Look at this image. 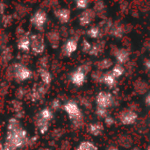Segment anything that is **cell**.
I'll return each mask as SVG.
<instances>
[{
    "instance_id": "cell-13",
    "label": "cell",
    "mask_w": 150,
    "mask_h": 150,
    "mask_svg": "<svg viewBox=\"0 0 150 150\" xmlns=\"http://www.w3.org/2000/svg\"><path fill=\"white\" fill-rule=\"evenodd\" d=\"M46 93H47L46 85H44V84L34 85L30 93L31 100L33 102H37L38 100H40L45 96Z\"/></svg>"
},
{
    "instance_id": "cell-27",
    "label": "cell",
    "mask_w": 150,
    "mask_h": 150,
    "mask_svg": "<svg viewBox=\"0 0 150 150\" xmlns=\"http://www.w3.org/2000/svg\"><path fill=\"white\" fill-rule=\"evenodd\" d=\"M75 150H98V147L91 142H81Z\"/></svg>"
},
{
    "instance_id": "cell-11",
    "label": "cell",
    "mask_w": 150,
    "mask_h": 150,
    "mask_svg": "<svg viewBox=\"0 0 150 150\" xmlns=\"http://www.w3.org/2000/svg\"><path fill=\"white\" fill-rule=\"evenodd\" d=\"M86 79H87V74H85L83 71L80 70L77 68L69 75V81L76 87L83 86L86 82Z\"/></svg>"
},
{
    "instance_id": "cell-26",
    "label": "cell",
    "mask_w": 150,
    "mask_h": 150,
    "mask_svg": "<svg viewBox=\"0 0 150 150\" xmlns=\"http://www.w3.org/2000/svg\"><path fill=\"white\" fill-rule=\"evenodd\" d=\"M110 71L112 72V74L114 76L115 78L119 79L125 74V68L123 67V65H120V64L117 63L112 67V69Z\"/></svg>"
},
{
    "instance_id": "cell-16",
    "label": "cell",
    "mask_w": 150,
    "mask_h": 150,
    "mask_svg": "<svg viewBox=\"0 0 150 150\" xmlns=\"http://www.w3.org/2000/svg\"><path fill=\"white\" fill-rule=\"evenodd\" d=\"M125 32H126L125 25L120 22H116V23H113L110 30V34L116 39H121L124 36Z\"/></svg>"
},
{
    "instance_id": "cell-25",
    "label": "cell",
    "mask_w": 150,
    "mask_h": 150,
    "mask_svg": "<svg viewBox=\"0 0 150 150\" xmlns=\"http://www.w3.org/2000/svg\"><path fill=\"white\" fill-rule=\"evenodd\" d=\"M38 116H40L41 119H43L44 120L46 121H48L50 122L53 119H54V112H53V110L51 108H48V107H45L43 109H41L38 113H37Z\"/></svg>"
},
{
    "instance_id": "cell-43",
    "label": "cell",
    "mask_w": 150,
    "mask_h": 150,
    "mask_svg": "<svg viewBox=\"0 0 150 150\" xmlns=\"http://www.w3.org/2000/svg\"><path fill=\"white\" fill-rule=\"evenodd\" d=\"M147 150H150V145L148 147V148H147Z\"/></svg>"
},
{
    "instance_id": "cell-9",
    "label": "cell",
    "mask_w": 150,
    "mask_h": 150,
    "mask_svg": "<svg viewBox=\"0 0 150 150\" xmlns=\"http://www.w3.org/2000/svg\"><path fill=\"white\" fill-rule=\"evenodd\" d=\"M78 47V41L76 38L68 39L62 46V54L66 57H70L76 50Z\"/></svg>"
},
{
    "instance_id": "cell-1",
    "label": "cell",
    "mask_w": 150,
    "mask_h": 150,
    "mask_svg": "<svg viewBox=\"0 0 150 150\" xmlns=\"http://www.w3.org/2000/svg\"><path fill=\"white\" fill-rule=\"evenodd\" d=\"M29 137L26 130L22 127L18 119L12 117L8 120L4 142L15 149H19L29 143Z\"/></svg>"
},
{
    "instance_id": "cell-10",
    "label": "cell",
    "mask_w": 150,
    "mask_h": 150,
    "mask_svg": "<svg viewBox=\"0 0 150 150\" xmlns=\"http://www.w3.org/2000/svg\"><path fill=\"white\" fill-rule=\"evenodd\" d=\"M17 47L19 51L26 53L31 50V35L25 32L20 35H18Z\"/></svg>"
},
{
    "instance_id": "cell-36",
    "label": "cell",
    "mask_w": 150,
    "mask_h": 150,
    "mask_svg": "<svg viewBox=\"0 0 150 150\" xmlns=\"http://www.w3.org/2000/svg\"><path fill=\"white\" fill-rule=\"evenodd\" d=\"M104 122H105V126H107V127H112V126H113V125L116 123V120H115V119H114L112 116L109 115L108 117H106V118L104 120Z\"/></svg>"
},
{
    "instance_id": "cell-28",
    "label": "cell",
    "mask_w": 150,
    "mask_h": 150,
    "mask_svg": "<svg viewBox=\"0 0 150 150\" xmlns=\"http://www.w3.org/2000/svg\"><path fill=\"white\" fill-rule=\"evenodd\" d=\"M95 114L98 119L105 120L106 117H108L110 115V112H109V109H105V108H103V107L97 106L96 109H95Z\"/></svg>"
},
{
    "instance_id": "cell-30",
    "label": "cell",
    "mask_w": 150,
    "mask_h": 150,
    "mask_svg": "<svg viewBox=\"0 0 150 150\" xmlns=\"http://www.w3.org/2000/svg\"><path fill=\"white\" fill-rule=\"evenodd\" d=\"M105 7L106 6H105V4L104 2H102V1H97L94 4L93 10L95 11V12L97 13V15H98V14H101L102 12H105Z\"/></svg>"
},
{
    "instance_id": "cell-23",
    "label": "cell",
    "mask_w": 150,
    "mask_h": 150,
    "mask_svg": "<svg viewBox=\"0 0 150 150\" xmlns=\"http://www.w3.org/2000/svg\"><path fill=\"white\" fill-rule=\"evenodd\" d=\"M104 49H105V41L103 40L97 41L96 43L92 44V47L89 54L91 56L98 57L104 52Z\"/></svg>"
},
{
    "instance_id": "cell-4",
    "label": "cell",
    "mask_w": 150,
    "mask_h": 150,
    "mask_svg": "<svg viewBox=\"0 0 150 150\" xmlns=\"http://www.w3.org/2000/svg\"><path fill=\"white\" fill-rule=\"evenodd\" d=\"M47 22V12L42 10L39 9L33 12V14L30 18L31 25L38 31L41 32L44 30V27Z\"/></svg>"
},
{
    "instance_id": "cell-17",
    "label": "cell",
    "mask_w": 150,
    "mask_h": 150,
    "mask_svg": "<svg viewBox=\"0 0 150 150\" xmlns=\"http://www.w3.org/2000/svg\"><path fill=\"white\" fill-rule=\"evenodd\" d=\"M49 124H50V122L44 120L37 114L34 117V125L36 126V127L39 130L40 134H46L47 133V131L49 129Z\"/></svg>"
},
{
    "instance_id": "cell-8",
    "label": "cell",
    "mask_w": 150,
    "mask_h": 150,
    "mask_svg": "<svg viewBox=\"0 0 150 150\" xmlns=\"http://www.w3.org/2000/svg\"><path fill=\"white\" fill-rule=\"evenodd\" d=\"M96 16H97V13L95 12L93 8L92 9L89 8L85 11H83L78 17L79 25L83 27L90 25L95 20Z\"/></svg>"
},
{
    "instance_id": "cell-24",
    "label": "cell",
    "mask_w": 150,
    "mask_h": 150,
    "mask_svg": "<svg viewBox=\"0 0 150 150\" xmlns=\"http://www.w3.org/2000/svg\"><path fill=\"white\" fill-rule=\"evenodd\" d=\"M86 35L91 39H100L103 36V32L99 25H92L86 31Z\"/></svg>"
},
{
    "instance_id": "cell-12",
    "label": "cell",
    "mask_w": 150,
    "mask_h": 150,
    "mask_svg": "<svg viewBox=\"0 0 150 150\" xmlns=\"http://www.w3.org/2000/svg\"><path fill=\"white\" fill-rule=\"evenodd\" d=\"M114 57H115L118 64L123 65V64H126L127 62H128V61L130 59V52L128 49H127L125 47L117 48L114 52Z\"/></svg>"
},
{
    "instance_id": "cell-19",
    "label": "cell",
    "mask_w": 150,
    "mask_h": 150,
    "mask_svg": "<svg viewBox=\"0 0 150 150\" xmlns=\"http://www.w3.org/2000/svg\"><path fill=\"white\" fill-rule=\"evenodd\" d=\"M103 84H105L109 89H114L118 84V79L114 77L111 71L105 72L103 77Z\"/></svg>"
},
{
    "instance_id": "cell-22",
    "label": "cell",
    "mask_w": 150,
    "mask_h": 150,
    "mask_svg": "<svg viewBox=\"0 0 150 150\" xmlns=\"http://www.w3.org/2000/svg\"><path fill=\"white\" fill-rule=\"evenodd\" d=\"M95 66H96L97 69L101 70V71H105V70H108L110 69H112V67L114 65H113V62L110 58H104L102 60L96 62Z\"/></svg>"
},
{
    "instance_id": "cell-21",
    "label": "cell",
    "mask_w": 150,
    "mask_h": 150,
    "mask_svg": "<svg viewBox=\"0 0 150 150\" xmlns=\"http://www.w3.org/2000/svg\"><path fill=\"white\" fill-rule=\"evenodd\" d=\"M47 39L49 41L51 47L53 48H56L59 47L60 44V40H61V36L60 33L56 31H50L47 33Z\"/></svg>"
},
{
    "instance_id": "cell-41",
    "label": "cell",
    "mask_w": 150,
    "mask_h": 150,
    "mask_svg": "<svg viewBox=\"0 0 150 150\" xmlns=\"http://www.w3.org/2000/svg\"><path fill=\"white\" fill-rule=\"evenodd\" d=\"M106 150H120L119 149V148L118 147H116V146H110V147H108V149Z\"/></svg>"
},
{
    "instance_id": "cell-37",
    "label": "cell",
    "mask_w": 150,
    "mask_h": 150,
    "mask_svg": "<svg viewBox=\"0 0 150 150\" xmlns=\"http://www.w3.org/2000/svg\"><path fill=\"white\" fill-rule=\"evenodd\" d=\"M12 17L11 15H4L3 16V25L4 26H8L11 23Z\"/></svg>"
},
{
    "instance_id": "cell-14",
    "label": "cell",
    "mask_w": 150,
    "mask_h": 150,
    "mask_svg": "<svg viewBox=\"0 0 150 150\" xmlns=\"http://www.w3.org/2000/svg\"><path fill=\"white\" fill-rule=\"evenodd\" d=\"M54 13L61 24H67L71 18V11L68 8H58L54 11Z\"/></svg>"
},
{
    "instance_id": "cell-2",
    "label": "cell",
    "mask_w": 150,
    "mask_h": 150,
    "mask_svg": "<svg viewBox=\"0 0 150 150\" xmlns=\"http://www.w3.org/2000/svg\"><path fill=\"white\" fill-rule=\"evenodd\" d=\"M7 76L12 77L18 83H23L30 80L33 77V71L25 64L20 62H15L6 69Z\"/></svg>"
},
{
    "instance_id": "cell-35",
    "label": "cell",
    "mask_w": 150,
    "mask_h": 150,
    "mask_svg": "<svg viewBox=\"0 0 150 150\" xmlns=\"http://www.w3.org/2000/svg\"><path fill=\"white\" fill-rule=\"evenodd\" d=\"M26 91H25V88H23V87H19L18 90H17V91H16V96H17V99H18V100H20V99H22L25 95H26Z\"/></svg>"
},
{
    "instance_id": "cell-20",
    "label": "cell",
    "mask_w": 150,
    "mask_h": 150,
    "mask_svg": "<svg viewBox=\"0 0 150 150\" xmlns=\"http://www.w3.org/2000/svg\"><path fill=\"white\" fill-rule=\"evenodd\" d=\"M38 73H39V76L44 85L48 86L51 84V83L53 81V76H52V73L47 69H39Z\"/></svg>"
},
{
    "instance_id": "cell-39",
    "label": "cell",
    "mask_w": 150,
    "mask_h": 150,
    "mask_svg": "<svg viewBox=\"0 0 150 150\" xmlns=\"http://www.w3.org/2000/svg\"><path fill=\"white\" fill-rule=\"evenodd\" d=\"M145 103H146V105L150 107V93H149L148 95H147V97H146V98H145Z\"/></svg>"
},
{
    "instance_id": "cell-40",
    "label": "cell",
    "mask_w": 150,
    "mask_h": 150,
    "mask_svg": "<svg viewBox=\"0 0 150 150\" xmlns=\"http://www.w3.org/2000/svg\"><path fill=\"white\" fill-rule=\"evenodd\" d=\"M4 9H5V5H4V4L2 2V3H1V13H2L3 16L4 15Z\"/></svg>"
},
{
    "instance_id": "cell-33",
    "label": "cell",
    "mask_w": 150,
    "mask_h": 150,
    "mask_svg": "<svg viewBox=\"0 0 150 150\" xmlns=\"http://www.w3.org/2000/svg\"><path fill=\"white\" fill-rule=\"evenodd\" d=\"M82 52L84 53V54H90L91 50V47H92V44L87 40L86 39H83V41H82Z\"/></svg>"
},
{
    "instance_id": "cell-42",
    "label": "cell",
    "mask_w": 150,
    "mask_h": 150,
    "mask_svg": "<svg viewBox=\"0 0 150 150\" xmlns=\"http://www.w3.org/2000/svg\"><path fill=\"white\" fill-rule=\"evenodd\" d=\"M132 150H141V149H140L138 147H134V148H133V149H132Z\"/></svg>"
},
{
    "instance_id": "cell-32",
    "label": "cell",
    "mask_w": 150,
    "mask_h": 150,
    "mask_svg": "<svg viewBox=\"0 0 150 150\" xmlns=\"http://www.w3.org/2000/svg\"><path fill=\"white\" fill-rule=\"evenodd\" d=\"M11 59V51L10 50L9 47L4 48L2 51V62L3 63H7L10 62V60Z\"/></svg>"
},
{
    "instance_id": "cell-38",
    "label": "cell",
    "mask_w": 150,
    "mask_h": 150,
    "mask_svg": "<svg viewBox=\"0 0 150 150\" xmlns=\"http://www.w3.org/2000/svg\"><path fill=\"white\" fill-rule=\"evenodd\" d=\"M144 66H145V69L150 72V59H148L144 62Z\"/></svg>"
},
{
    "instance_id": "cell-29",
    "label": "cell",
    "mask_w": 150,
    "mask_h": 150,
    "mask_svg": "<svg viewBox=\"0 0 150 150\" xmlns=\"http://www.w3.org/2000/svg\"><path fill=\"white\" fill-rule=\"evenodd\" d=\"M105 72L96 69L91 73V78L94 82L98 83H103V77H104Z\"/></svg>"
},
{
    "instance_id": "cell-15",
    "label": "cell",
    "mask_w": 150,
    "mask_h": 150,
    "mask_svg": "<svg viewBox=\"0 0 150 150\" xmlns=\"http://www.w3.org/2000/svg\"><path fill=\"white\" fill-rule=\"evenodd\" d=\"M105 130V127L101 122H93L87 125L86 131L87 133L93 136V137H98L100 136Z\"/></svg>"
},
{
    "instance_id": "cell-3",
    "label": "cell",
    "mask_w": 150,
    "mask_h": 150,
    "mask_svg": "<svg viewBox=\"0 0 150 150\" xmlns=\"http://www.w3.org/2000/svg\"><path fill=\"white\" fill-rule=\"evenodd\" d=\"M65 113L68 115L69 120L72 122V125L76 127V128H80L83 125V114L75 101H68L63 105L62 107Z\"/></svg>"
},
{
    "instance_id": "cell-31",
    "label": "cell",
    "mask_w": 150,
    "mask_h": 150,
    "mask_svg": "<svg viewBox=\"0 0 150 150\" xmlns=\"http://www.w3.org/2000/svg\"><path fill=\"white\" fill-rule=\"evenodd\" d=\"M90 2L88 0H77L75 2V7L78 10H83L85 11L89 9Z\"/></svg>"
},
{
    "instance_id": "cell-6",
    "label": "cell",
    "mask_w": 150,
    "mask_h": 150,
    "mask_svg": "<svg viewBox=\"0 0 150 150\" xmlns=\"http://www.w3.org/2000/svg\"><path fill=\"white\" fill-rule=\"evenodd\" d=\"M95 102H96L97 106L98 107L110 109L114 105L115 98L111 92L102 91L97 94L95 98Z\"/></svg>"
},
{
    "instance_id": "cell-18",
    "label": "cell",
    "mask_w": 150,
    "mask_h": 150,
    "mask_svg": "<svg viewBox=\"0 0 150 150\" xmlns=\"http://www.w3.org/2000/svg\"><path fill=\"white\" fill-rule=\"evenodd\" d=\"M11 108L13 112V113H15V118L20 120L23 116H24V109H23V104L22 102H20V100L18 99H14L11 102Z\"/></svg>"
},
{
    "instance_id": "cell-5",
    "label": "cell",
    "mask_w": 150,
    "mask_h": 150,
    "mask_svg": "<svg viewBox=\"0 0 150 150\" xmlns=\"http://www.w3.org/2000/svg\"><path fill=\"white\" fill-rule=\"evenodd\" d=\"M46 49V40L40 33L31 34V51L35 55H40Z\"/></svg>"
},
{
    "instance_id": "cell-34",
    "label": "cell",
    "mask_w": 150,
    "mask_h": 150,
    "mask_svg": "<svg viewBox=\"0 0 150 150\" xmlns=\"http://www.w3.org/2000/svg\"><path fill=\"white\" fill-rule=\"evenodd\" d=\"M62 107H63V105H62L61 100L58 99V98L53 99L52 102H51V104H50V108H51L53 111H58V110H60V109L62 108Z\"/></svg>"
},
{
    "instance_id": "cell-44",
    "label": "cell",
    "mask_w": 150,
    "mask_h": 150,
    "mask_svg": "<svg viewBox=\"0 0 150 150\" xmlns=\"http://www.w3.org/2000/svg\"><path fill=\"white\" fill-rule=\"evenodd\" d=\"M47 150H51V149H47Z\"/></svg>"
},
{
    "instance_id": "cell-7",
    "label": "cell",
    "mask_w": 150,
    "mask_h": 150,
    "mask_svg": "<svg viewBox=\"0 0 150 150\" xmlns=\"http://www.w3.org/2000/svg\"><path fill=\"white\" fill-rule=\"evenodd\" d=\"M119 120L120 121V123L124 126H131L134 125L137 120H138V114L135 111L129 109V108H126L123 111H121V112L119 115Z\"/></svg>"
}]
</instances>
